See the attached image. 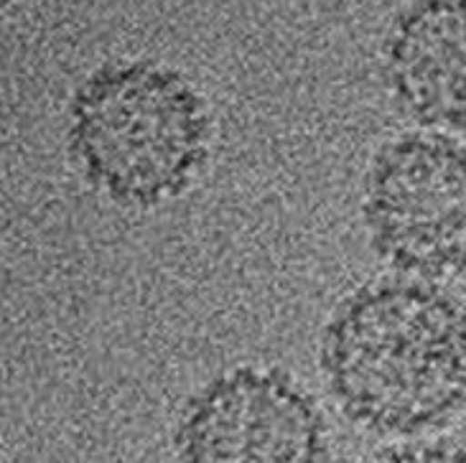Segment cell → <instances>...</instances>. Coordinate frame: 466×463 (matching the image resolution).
I'll return each mask as SVG.
<instances>
[{
    "instance_id": "obj_5",
    "label": "cell",
    "mask_w": 466,
    "mask_h": 463,
    "mask_svg": "<svg viewBox=\"0 0 466 463\" xmlns=\"http://www.w3.org/2000/svg\"><path fill=\"white\" fill-rule=\"evenodd\" d=\"M385 72L418 123L466 127V0H413L390 28Z\"/></svg>"
},
{
    "instance_id": "obj_4",
    "label": "cell",
    "mask_w": 466,
    "mask_h": 463,
    "mask_svg": "<svg viewBox=\"0 0 466 463\" xmlns=\"http://www.w3.org/2000/svg\"><path fill=\"white\" fill-rule=\"evenodd\" d=\"M174 443L178 463H327L321 413L278 369L212 379L181 413Z\"/></svg>"
},
{
    "instance_id": "obj_3",
    "label": "cell",
    "mask_w": 466,
    "mask_h": 463,
    "mask_svg": "<svg viewBox=\"0 0 466 463\" xmlns=\"http://www.w3.org/2000/svg\"><path fill=\"white\" fill-rule=\"evenodd\" d=\"M365 222L372 247L398 273L443 280L466 273V146L408 133L370 166Z\"/></svg>"
},
{
    "instance_id": "obj_7",
    "label": "cell",
    "mask_w": 466,
    "mask_h": 463,
    "mask_svg": "<svg viewBox=\"0 0 466 463\" xmlns=\"http://www.w3.org/2000/svg\"><path fill=\"white\" fill-rule=\"evenodd\" d=\"M13 0H0V11H3V8H5V5H11Z\"/></svg>"
},
{
    "instance_id": "obj_1",
    "label": "cell",
    "mask_w": 466,
    "mask_h": 463,
    "mask_svg": "<svg viewBox=\"0 0 466 463\" xmlns=\"http://www.w3.org/2000/svg\"><path fill=\"white\" fill-rule=\"evenodd\" d=\"M321 367L362 426L410 433L441 423L466 400V306L429 280L370 283L331 316Z\"/></svg>"
},
{
    "instance_id": "obj_2",
    "label": "cell",
    "mask_w": 466,
    "mask_h": 463,
    "mask_svg": "<svg viewBox=\"0 0 466 463\" xmlns=\"http://www.w3.org/2000/svg\"><path fill=\"white\" fill-rule=\"evenodd\" d=\"M207 143L202 97L158 64H107L69 107V148L87 181L130 209L181 196L204 166Z\"/></svg>"
},
{
    "instance_id": "obj_6",
    "label": "cell",
    "mask_w": 466,
    "mask_h": 463,
    "mask_svg": "<svg viewBox=\"0 0 466 463\" xmlns=\"http://www.w3.org/2000/svg\"><path fill=\"white\" fill-rule=\"evenodd\" d=\"M362 463H466V446L429 443V446H400L370 456Z\"/></svg>"
}]
</instances>
